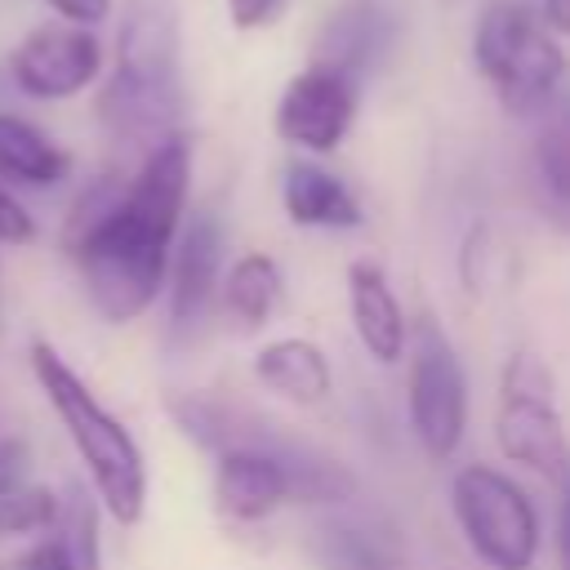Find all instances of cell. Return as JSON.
Masks as SVG:
<instances>
[{
	"instance_id": "1",
	"label": "cell",
	"mask_w": 570,
	"mask_h": 570,
	"mask_svg": "<svg viewBox=\"0 0 570 570\" xmlns=\"http://www.w3.org/2000/svg\"><path fill=\"white\" fill-rule=\"evenodd\" d=\"M191 187V147L183 134L147 147L129 183L98 178L67 218V245L89 303L125 325L142 316L169 272L178 223Z\"/></svg>"
},
{
	"instance_id": "2",
	"label": "cell",
	"mask_w": 570,
	"mask_h": 570,
	"mask_svg": "<svg viewBox=\"0 0 570 570\" xmlns=\"http://www.w3.org/2000/svg\"><path fill=\"white\" fill-rule=\"evenodd\" d=\"M183 22L178 0H125L111 76L98 94L102 125L125 142L156 147L183 116Z\"/></svg>"
},
{
	"instance_id": "3",
	"label": "cell",
	"mask_w": 570,
	"mask_h": 570,
	"mask_svg": "<svg viewBox=\"0 0 570 570\" xmlns=\"http://www.w3.org/2000/svg\"><path fill=\"white\" fill-rule=\"evenodd\" d=\"M31 374L45 401L53 405L62 432L71 436L107 517L120 525H134L147 508V463L134 432L89 392V383L62 361V352L40 338L31 343Z\"/></svg>"
},
{
	"instance_id": "4",
	"label": "cell",
	"mask_w": 570,
	"mask_h": 570,
	"mask_svg": "<svg viewBox=\"0 0 570 570\" xmlns=\"http://www.w3.org/2000/svg\"><path fill=\"white\" fill-rule=\"evenodd\" d=\"M472 62L490 85V94L512 116H539L543 102L566 80L561 40L548 31V22L530 4H517V0L490 4L476 18Z\"/></svg>"
},
{
	"instance_id": "5",
	"label": "cell",
	"mask_w": 570,
	"mask_h": 570,
	"mask_svg": "<svg viewBox=\"0 0 570 570\" xmlns=\"http://www.w3.org/2000/svg\"><path fill=\"white\" fill-rule=\"evenodd\" d=\"M450 508L468 548L490 570H530L539 552V512L530 494L499 468L468 463L450 481Z\"/></svg>"
},
{
	"instance_id": "6",
	"label": "cell",
	"mask_w": 570,
	"mask_h": 570,
	"mask_svg": "<svg viewBox=\"0 0 570 570\" xmlns=\"http://www.w3.org/2000/svg\"><path fill=\"white\" fill-rule=\"evenodd\" d=\"M494 441L512 463H521L548 481L570 476V441H566V428L557 414L552 374L530 352H512L499 374Z\"/></svg>"
},
{
	"instance_id": "7",
	"label": "cell",
	"mask_w": 570,
	"mask_h": 570,
	"mask_svg": "<svg viewBox=\"0 0 570 570\" xmlns=\"http://www.w3.org/2000/svg\"><path fill=\"white\" fill-rule=\"evenodd\" d=\"M410 428L432 459H450L468 428V383L463 365L432 316L419 321L410 356Z\"/></svg>"
},
{
	"instance_id": "8",
	"label": "cell",
	"mask_w": 570,
	"mask_h": 570,
	"mask_svg": "<svg viewBox=\"0 0 570 570\" xmlns=\"http://www.w3.org/2000/svg\"><path fill=\"white\" fill-rule=\"evenodd\" d=\"M102 71V45L94 27L80 22H45L18 40L9 53V76L27 98L62 102L89 89Z\"/></svg>"
},
{
	"instance_id": "9",
	"label": "cell",
	"mask_w": 570,
	"mask_h": 570,
	"mask_svg": "<svg viewBox=\"0 0 570 570\" xmlns=\"http://www.w3.org/2000/svg\"><path fill=\"white\" fill-rule=\"evenodd\" d=\"M356 120V85L325 67H303L276 98V134L303 151H334Z\"/></svg>"
},
{
	"instance_id": "10",
	"label": "cell",
	"mask_w": 570,
	"mask_h": 570,
	"mask_svg": "<svg viewBox=\"0 0 570 570\" xmlns=\"http://www.w3.org/2000/svg\"><path fill=\"white\" fill-rule=\"evenodd\" d=\"M396 45V9L383 0H347L330 13V22L316 31L312 67L338 71L352 85L370 76Z\"/></svg>"
},
{
	"instance_id": "11",
	"label": "cell",
	"mask_w": 570,
	"mask_h": 570,
	"mask_svg": "<svg viewBox=\"0 0 570 570\" xmlns=\"http://www.w3.org/2000/svg\"><path fill=\"white\" fill-rule=\"evenodd\" d=\"M218 267H223V227L214 214H196L183 232H178V249L169 254V325L178 334L196 330L214 303V285H218Z\"/></svg>"
},
{
	"instance_id": "12",
	"label": "cell",
	"mask_w": 570,
	"mask_h": 570,
	"mask_svg": "<svg viewBox=\"0 0 570 570\" xmlns=\"http://www.w3.org/2000/svg\"><path fill=\"white\" fill-rule=\"evenodd\" d=\"M347 312H352V330L356 338L365 343V352L379 361V365H392L401 361L405 352V316H401V303L383 276L379 263H352L347 267Z\"/></svg>"
},
{
	"instance_id": "13",
	"label": "cell",
	"mask_w": 570,
	"mask_h": 570,
	"mask_svg": "<svg viewBox=\"0 0 570 570\" xmlns=\"http://www.w3.org/2000/svg\"><path fill=\"white\" fill-rule=\"evenodd\" d=\"M281 200H285V214L289 223L298 227H325V232H347V227H361V200L352 196V187L312 165V160H294L281 178Z\"/></svg>"
},
{
	"instance_id": "14",
	"label": "cell",
	"mask_w": 570,
	"mask_h": 570,
	"mask_svg": "<svg viewBox=\"0 0 570 570\" xmlns=\"http://www.w3.org/2000/svg\"><path fill=\"white\" fill-rule=\"evenodd\" d=\"M62 494L45 485H22L0 499V570H31L53 539Z\"/></svg>"
},
{
	"instance_id": "15",
	"label": "cell",
	"mask_w": 570,
	"mask_h": 570,
	"mask_svg": "<svg viewBox=\"0 0 570 570\" xmlns=\"http://www.w3.org/2000/svg\"><path fill=\"white\" fill-rule=\"evenodd\" d=\"M254 379L263 387H272L276 396L294 401V405H316L330 396V361L312 338H276L267 347H258L254 356Z\"/></svg>"
},
{
	"instance_id": "16",
	"label": "cell",
	"mask_w": 570,
	"mask_h": 570,
	"mask_svg": "<svg viewBox=\"0 0 570 570\" xmlns=\"http://www.w3.org/2000/svg\"><path fill=\"white\" fill-rule=\"evenodd\" d=\"M71 169V156L31 120L0 111V178L22 187H53Z\"/></svg>"
},
{
	"instance_id": "17",
	"label": "cell",
	"mask_w": 570,
	"mask_h": 570,
	"mask_svg": "<svg viewBox=\"0 0 570 570\" xmlns=\"http://www.w3.org/2000/svg\"><path fill=\"white\" fill-rule=\"evenodd\" d=\"M31 570H102V552H98V508H94V499H89L80 485L62 490V508H58L53 539L45 543V552L36 557Z\"/></svg>"
},
{
	"instance_id": "18",
	"label": "cell",
	"mask_w": 570,
	"mask_h": 570,
	"mask_svg": "<svg viewBox=\"0 0 570 570\" xmlns=\"http://www.w3.org/2000/svg\"><path fill=\"white\" fill-rule=\"evenodd\" d=\"M281 267L267 258V254H245L232 263V272L223 276V307L245 325V330H258L276 303H281Z\"/></svg>"
},
{
	"instance_id": "19",
	"label": "cell",
	"mask_w": 570,
	"mask_h": 570,
	"mask_svg": "<svg viewBox=\"0 0 570 570\" xmlns=\"http://www.w3.org/2000/svg\"><path fill=\"white\" fill-rule=\"evenodd\" d=\"M534 165L543 187L570 205V89H557L543 111H539V134H534Z\"/></svg>"
},
{
	"instance_id": "20",
	"label": "cell",
	"mask_w": 570,
	"mask_h": 570,
	"mask_svg": "<svg viewBox=\"0 0 570 570\" xmlns=\"http://www.w3.org/2000/svg\"><path fill=\"white\" fill-rule=\"evenodd\" d=\"M312 548H316V561L325 570H392L387 557H383V548L365 530H356L347 521H325L316 530Z\"/></svg>"
},
{
	"instance_id": "21",
	"label": "cell",
	"mask_w": 570,
	"mask_h": 570,
	"mask_svg": "<svg viewBox=\"0 0 570 570\" xmlns=\"http://www.w3.org/2000/svg\"><path fill=\"white\" fill-rule=\"evenodd\" d=\"M36 240V218L22 209V200L0 183V245H27Z\"/></svg>"
},
{
	"instance_id": "22",
	"label": "cell",
	"mask_w": 570,
	"mask_h": 570,
	"mask_svg": "<svg viewBox=\"0 0 570 570\" xmlns=\"http://www.w3.org/2000/svg\"><path fill=\"white\" fill-rule=\"evenodd\" d=\"M289 0H227V18L236 31H263L276 18H285Z\"/></svg>"
},
{
	"instance_id": "23",
	"label": "cell",
	"mask_w": 570,
	"mask_h": 570,
	"mask_svg": "<svg viewBox=\"0 0 570 570\" xmlns=\"http://www.w3.org/2000/svg\"><path fill=\"white\" fill-rule=\"evenodd\" d=\"M27 441L22 436H0V499H9L13 490H22L27 481Z\"/></svg>"
},
{
	"instance_id": "24",
	"label": "cell",
	"mask_w": 570,
	"mask_h": 570,
	"mask_svg": "<svg viewBox=\"0 0 570 570\" xmlns=\"http://www.w3.org/2000/svg\"><path fill=\"white\" fill-rule=\"evenodd\" d=\"M62 22H80V27H94L111 13V0H45Z\"/></svg>"
},
{
	"instance_id": "25",
	"label": "cell",
	"mask_w": 570,
	"mask_h": 570,
	"mask_svg": "<svg viewBox=\"0 0 570 570\" xmlns=\"http://www.w3.org/2000/svg\"><path fill=\"white\" fill-rule=\"evenodd\" d=\"M561 485H566V494H561V508H557V566L570 570V476Z\"/></svg>"
},
{
	"instance_id": "26",
	"label": "cell",
	"mask_w": 570,
	"mask_h": 570,
	"mask_svg": "<svg viewBox=\"0 0 570 570\" xmlns=\"http://www.w3.org/2000/svg\"><path fill=\"white\" fill-rule=\"evenodd\" d=\"M534 13L548 22L552 36H570V0H539Z\"/></svg>"
}]
</instances>
